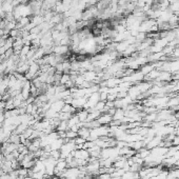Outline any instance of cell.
Masks as SVG:
<instances>
[{"label":"cell","instance_id":"cell-1","mask_svg":"<svg viewBox=\"0 0 179 179\" xmlns=\"http://www.w3.org/2000/svg\"><path fill=\"white\" fill-rule=\"evenodd\" d=\"M98 123L100 126H106V124H111V122L113 121V116H111L110 114H101L100 116L97 119Z\"/></svg>","mask_w":179,"mask_h":179},{"label":"cell","instance_id":"cell-2","mask_svg":"<svg viewBox=\"0 0 179 179\" xmlns=\"http://www.w3.org/2000/svg\"><path fill=\"white\" fill-rule=\"evenodd\" d=\"M68 46H54L53 48V53L56 54V55H59V56H63L64 54H66L68 52Z\"/></svg>","mask_w":179,"mask_h":179},{"label":"cell","instance_id":"cell-3","mask_svg":"<svg viewBox=\"0 0 179 179\" xmlns=\"http://www.w3.org/2000/svg\"><path fill=\"white\" fill-rule=\"evenodd\" d=\"M64 104H66L64 100L60 99V100H57L51 104V108H52L53 111H55L56 113H60V112L62 111V108L64 106Z\"/></svg>","mask_w":179,"mask_h":179},{"label":"cell","instance_id":"cell-4","mask_svg":"<svg viewBox=\"0 0 179 179\" xmlns=\"http://www.w3.org/2000/svg\"><path fill=\"white\" fill-rule=\"evenodd\" d=\"M63 143H64V139H62V138L56 139L55 141H53L50 144L51 151H60L61 146L63 145Z\"/></svg>","mask_w":179,"mask_h":179},{"label":"cell","instance_id":"cell-5","mask_svg":"<svg viewBox=\"0 0 179 179\" xmlns=\"http://www.w3.org/2000/svg\"><path fill=\"white\" fill-rule=\"evenodd\" d=\"M77 133H78V136L79 137L86 139V140H88V139H90V134H91V130L88 129V128H86V126H81Z\"/></svg>","mask_w":179,"mask_h":179},{"label":"cell","instance_id":"cell-6","mask_svg":"<svg viewBox=\"0 0 179 179\" xmlns=\"http://www.w3.org/2000/svg\"><path fill=\"white\" fill-rule=\"evenodd\" d=\"M88 112L86 111V110H81L80 112L77 113V116H78L80 122H86V119H88Z\"/></svg>","mask_w":179,"mask_h":179},{"label":"cell","instance_id":"cell-7","mask_svg":"<svg viewBox=\"0 0 179 179\" xmlns=\"http://www.w3.org/2000/svg\"><path fill=\"white\" fill-rule=\"evenodd\" d=\"M50 156L56 160H58V159H60V151H51Z\"/></svg>","mask_w":179,"mask_h":179},{"label":"cell","instance_id":"cell-8","mask_svg":"<svg viewBox=\"0 0 179 179\" xmlns=\"http://www.w3.org/2000/svg\"><path fill=\"white\" fill-rule=\"evenodd\" d=\"M30 51H31V46H23L22 48H21V51H20V55L26 56Z\"/></svg>","mask_w":179,"mask_h":179},{"label":"cell","instance_id":"cell-9","mask_svg":"<svg viewBox=\"0 0 179 179\" xmlns=\"http://www.w3.org/2000/svg\"><path fill=\"white\" fill-rule=\"evenodd\" d=\"M165 179H177V178H176V177L173 176V175H171V174H170V173H169V176H168Z\"/></svg>","mask_w":179,"mask_h":179},{"label":"cell","instance_id":"cell-10","mask_svg":"<svg viewBox=\"0 0 179 179\" xmlns=\"http://www.w3.org/2000/svg\"><path fill=\"white\" fill-rule=\"evenodd\" d=\"M168 1H169V2H170V4H171V3H174V2H176V1H178V0H168Z\"/></svg>","mask_w":179,"mask_h":179},{"label":"cell","instance_id":"cell-11","mask_svg":"<svg viewBox=\"0 0 179 179\" xmlns=\"http://www.w3.org/2000/svg\"><path fill=\"white\" fill-rule=\"evenodd\" d=\"M24 179H34V178H33V177H32V176H26Z\"/></svg>","mask_w":179,"mask_h":179}]
</instances>
